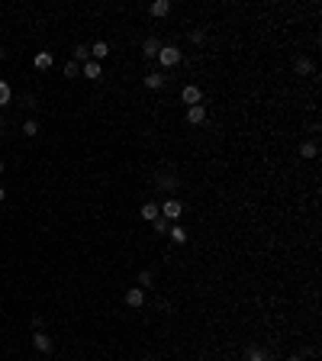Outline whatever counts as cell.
<instances>
[{"mask_svg": "<svg viewBox=\"0 0 322 361\" xmlns=\"http://www.w3.org/2000/svg\"><path fill=\"white\" fill-rule=\"evenodd\" d=\"M152 284H155V274H152V271H142V274H139V287L145 290V287H152Z\"/></svg>", "mask_w": 322, "mask_h": 361, "instance_id": "22", "label": "cell"}, {"mask_svg": "<svg viewBox=\"0 0 322 361\" xmlns=\"http://www.w3.org/2000/svg\"><path fill=\"white\" fill-rule=\"evenodd\" d=\"M32 345H36V352L49 355V352H52V336H45L42 329H36V332H32Z\"/></svg>", "mask_w": 322, "mask_h": 361, "instance_id": "4", "label": "cell"}, {"mask_svg": "<svg viewBox=\"0 0 322 361\" xmlns=\"http://www.w3.org/2000/svg\"><path fill=\"white\" fill-rule=\"evenodd\" d=\"M203 39H207V32H203V29H190V42H194V45H200Z\"/></svg>", "mask_w": 322, "mask_h": 361, "instance_id": "25", "label": "cell"}, {"mask_svg": "<svg viewBox=\"0 0 322 361\" xmlns=\"http://www.w3.org/2000/svg\"><path fill=\"white\" fill-rule=\"evenodd\" d=\"M248 361H268V352H264V349H255V345H251V349H248Z\"/></svg>", "mask_w": 322, "mask_h": 361, "instance_id": "20", "label": "cell"}, {"mask_svg": "<svg viewBox=\"0 0 322 361\" xmlns=\"http://www.w3.org/2000/svg\"><path fill=\"white\" fill-rule=\"evenodd\" d=\"M81 74H84V78H91V81H97L100 74H104V68H100V61H84V65H81Z\"/></svg>", "mask_w": 322, "mask_h": 361, "instance_id": "6", "label": "cell"}, {"mask_svg": "<svg viewBox=\"0 0 322 361\" xmlns=\"http://www.w3.org/2000/svg\"><path fill=\"white\" fill-rule=\"evenodd\" d=\"M142 52H145V58H158V52H161V42L155 36H148L145 39V45H142Z\"/></svg>", "mask_w": 322, "mask_h": 361, "instance_id": "13", "label": "cell"}, {"mask_svg": "<svg viewBox=\"0 0 322 361\" xmlns=\"http://www.w3.org/2000/svg\"><path fill=\"white\" fill-rule=\"evenodd\" d=\"M168 236H171V242H174V245H184V242L190 239V236H187V229H184V226H177V223H171Z\"/></svg>", "mask_w": 322, "mask_h": 361, "instance_id": "9", "label": "cell"}, {"mask_svg": "<svg viewBox=\"0 0 322 361\" xmlns=\"http://www.w3.org/2000/svg\"><path fill=\"white\" fill-rule=\"evenodd\" d=\"M19 129H23V135H26V139H32V135H39V122H36V120H26V122H23Z\"/></svg>", "mask_w": 322, "mask_h": 361, "instance_id": "18", "label": "cell"}, {"mask_svg": "<svg viewBox=\"0 0 322 361\" xmlns=\"http://www.w3.org/2000/svg\"><path fill=\"white\" fill-rule=\"evenodd\" d=\"M71 61H78V65H81V61H91V49H87V45H74V52H71Z\"/></svg>", "mask_w": 322, "mask_h": 361, "instance_id": "15", "label": "cell"}, {"mask_svg": "<svg viewBox=\"0 0 322 361\" xmlns=\"http://www.w3.org/2000/svg\"><path fill=\"white\" fill-rule=\"evenodd\" d=\"M3 200H6V190H3V187H0V203H3Z\"/></svg>", "mask_w": 322, "mask_h": 361, "instance_id": "26", "label": "cell"}, {"mask_svg": "<svg viewBox=\"0 0 322 361\" xmlns=\"http://www.w3.org/2000/svg\"><path fill=\"white\" fill-rule=\"evenodd\" d=\"M148 13H152V16H168V13H171V0H155V3L152 6H148Z\"/></svg>", "mask_w": 322, "mask_h": 361, "instance_id": "12", "label": "cell"}, {"mask_svg": "<svg viewBox=\"0 0 322 361\" xmlns=\"http://www.w3.org/2000/svg\"><path fill=\"white\" fill-rule=\"evenodd\" d=\"M0 174H3V161H0Z\"/></svg>", "mask_w": 322, "mask_h": 361, "instance_id": "29", "label": "cell"}, {"mask_svg": "<svg viewBox=\"0 0 322 361\" xmlns=\"http://www.w3.org/2000/svg\"><path fill=\"white\" fill-rule=\"evenodd\" d=\"M13 100V87L6 84V81H0V107H6Z\"/></svg>", "mask_w": 322, "mask_h": 361, "instance_id": "17", "label": "cell"}, {"mask_svg": "<svg viewBox=\"0 0 322 361\" xmlns=\"http://www.w3.org/2000/svg\"><path fill=\"white\" fill-rule=\"evenodd\" d=\"M181 100H184L187 107H197V104H203V91H200L197 84H187V87L181 91Z\"/></svg>", "mask_w": 322, "mask_h": 361, "instance_id": "3", "label": "cell"}, {"mask_svg": "<svg viewBox=\"0 0 322 361\" xmlns=\"http://www.w3.org/2000/svg\"><path fill=\"white\" fill-rule=\"evenodd\" d=\"M145 87H148V91H161V87H164V74L161 71H148L145 74Z\"/></svg>", "mask_w": 322, "mask_h": 361, "instance_id": "11", "label": "cell"}, {"mask_svg": "<svg viewBox=\"0 0 322 361\" xmlns=\"http://www.w3.org/2000/svg\"><path fill=\"white\" fill-rule=\"evenodd\" d=\"M139 213H142V220H145V223H155V220L161 216V210H158V203H152V200H148V203H142V210H139Z\"/></svg>", "mask_w": 322, "mask_h": 361, "instance_id": "8", "label": "cell"}, {"mask_svg": "<svg viewBox=\"0 0 322 361\" xmlns=\"http://www.w3.org/2000/svg\"><path fill=\"white\" fill-rule=\"evenodd\" d=\"M0 129H3V120H0Z\"/></svg>", "mask_w": 322, "mask_h": 361, "instance_id": "30", "label": "cell"}, {"mask_svg": "<svg viewBox=\"0 0 322 361\" xmlns=\"http://www.w3.org/2000/svg\"><path fill=\"white\" fill-rule=\"evenodd\" d=\"M158 210H161V216H164L168 223H177V216L184 213V203H181V200H174V197H168V200H164Z\"/></svg>", "mask_w": 322, "mask_h": 361, "instance_id": "2", "label": "cell"}, {"mask_svg": "<svg viewBox=\"0 0 322 361\" xmlns=\"http://www.w3.org/2000/svg\"><path fill=\"white\" fill-rule=\"evenodd\" d=\"M6 58V49H3V45H0V61H3Z\"/></svg>", "mask_w": 322, "mask_h": 361, "instance_id": "27", "label": "cell"}, {"mask_svg": "<svg viewBox=\"0 0 322 361\" xmlns=\"http://www.w3.org/2000/svg\"><path fill=\"white\" fill-rule=\"evenodd\" d=\"M293 68H297V74H313V61L310 58H297V65H293Z\"/></svg>", "mask_w": 322, "mask_h": 361, "instance_id": "19", "label": "cell"}, {"mask_svg": "<svg viewBox=\"0 0 322 361\" xmlns=\"http://www.w3.org/2000/svg\"><path fill=\"white\" fill-rule=\"evenodd\" d=\"M78 74H81V65L78 61H68L65 65V78H78Z\"/></svg>", "mask_w": 322, "mask_h": 361, "instance_id": "23", "label": "cell"}, {"mask_svg": "<svg viewBox=\"0 0 322 361\" xmlns=\"http://www.w3.org/2000/svg\"><path fill=\"white\" fill-rule=\"evenodd\" d=\"M177 184H181V181H177V178H171V174H164V178L158 181V187H161V190H174Z\"/></svg>", "mask_w": 322, "mask_h": 361, "instance_id": "21", "label": "cell"}, {"mask_svg": "<svg viewBox=\"0 0 322 361\" xmlns=\"http://www.w3.org/2000/svg\"><path fill=\"white\" fill-rule=\"evenodd\" d=\"M107 55H109V45H107V42H94V45H91V58H94V61H104Z\"/></svg>", "mask_w": 322, "mask_h": 361, "instance_id": "14", "label": "cell"}, {"mask_svg": "<svg viewBox=\"0 0 322 361\" xmlns=\"http://www.w3.org/2000/svg\"><path fill=\"white\" fill-rule=\"evenodd\" d=\"M300 155H303V158H316L319 145H316V142H303V145H300Z\"/></svg>", "mask_w": 322, "mask_h": 361, "instance_id": "16", "label": "cell"}, {"mask_svg": "<svg viewBox=\"0 0 322 361\" xmlns=\"http://www.w3.org/2000/svg\"><path fill=\"white\" fill-rule=\"evenodd\" d=\"M126 306H132V310H139V306H145V290H142V287H132V290H126Z\"/></svg>", "mask_w": 322, "mask_h": 361, "instance_id": "5", "label": "cell"}, {"mask_svg": "<svg viewBox=\"0 0 322 361\" xmlns=\"http://www.w3.org/2000/svg\"><path fill=\"white\" fill-rule=\"evenodd\" d=\"M207 120V107L197 104V107H187V122H194V126H200V122Z\"/></svg>", "mask_w": 322, "mask_h": 361, "instance_id": "7", "label": "cell"}, {"mask_svg": "<svg viewBox=\"0 0 322 361\" xmlns=\"http://www.w3.org/2000/svg\"><path fill=\"white\" fill-rule=\"evenodd\" d=\"M32 65L39 68V71H49V68L55 65V58H52V52H36V58H32Z\"/></svg>", "mask_w": 322, "mask_h": 361, "instance_id": "10", "label": "cell"}, {"mask_svg": "<svg viewBox=\"0 0 322 361\" xmlns=\"http://www.w3.org/2000/svg\"><path fill=\"white\" fill-rule=\"evenodd\" d=\"M181 49L177 45H161V52H158V61H161V68H174V65H181Z\"/></svg>", "mask_w": 322, "mask_h": 361, "instance_id": "1", "label": "cell"}, {"mask_svg": "<svg viewBox=\"0 0 322 361\" xmlns=\"http://www.w3.org/2000/svg\"><path fill=\"white\" fill-rule=\"evenodd\" d=\"M287 361H303V358H300V355H290V358H287Z\"/></svg>", "mask_w": 322, "mask_h": 361, "instance_id": "28", "label": "cell"}, {"mask_svg": "<svg viewBox=\"0 0 322 361\" xmlns=\"http://www.w3.org/2000/svg\"><path fill=\"white\" fill-rule=\"evenodd\" d=\"M152 226H155V233H168V229H171V223L164 220V216H158V220H155Z\"/></svg>", "mask_w": 322, "mask_h": 361, "instance_id": "24", "label": "cell"}]
</instances>
